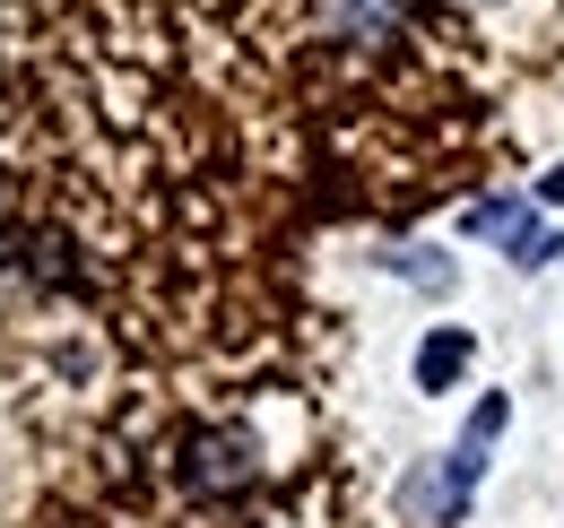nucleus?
<instances>
[{
	"label": "nucleus",
	"instance_id": "f257e3e1",
	"mask_svg": "<svg viewBox=\"0 0 564 528\" xmlns=\"http://www.w3.org/2000/svg\"><path fill=\"white\" fill-rule=\"evenodd\" d=\"M469 234H478V243H503V261H512V268H547L564 252L530 199H478V208H469Z\"/></svg>",
	"mask_w": 564,
	"mask_h": 528
},
{
	"label": "nucleus",
	"instance_id": "f03ea898",
	"mask_svg": "<svg viewBox=\"0 0 564 528\" xmlns=\"http://www.w3.org/2000/svg\"><path fill=\"white\" fill-rule=\"evenodd\" d=\"M192 494H235V485H252V442L243 433H192Z\"/></svg>",
	"mask_w": 564,
	"mask_h": 528
},
{
	"label": "nucleus",
	"instance_id": "7ed1b4c3",
	"mask_svg": "<svg viewBox=\"0 0 564 528\" xmlns=\"http://www.w3.org/2000/svg\"><path fill=\"white\" fill-rule=\"evenodd\" d=\"M469 373V330H434L417 346V391H452Z\"/></svg>",
	"mask_w": 564,
	"mask_h": 528
},
{
	"label": "nucleus",
	"instance_id": "20e7f679",
	"mask_svg": "<svg viewBox=\"0 0 564 528\" xmlns=\"http://www.w3.org/2000/svg\"><path fill=\"white\" fill-rule=\"evenodd\" d=\"M400 9H409V0H356L348 35H356V44H382V35H391V26H400Z\"/></svg>",
	"mask_w": 564,
	"mask_h": 528
},
{
	"label": "nucleus",
	"instance_id": "39448f33",
	"mask_svg": "<svg viewBox=\"0 0 564 528\" xmlns=\"http://www.w3.org/2000/svg\"><path fill=\"white\" fill-rule=\"evenodd\" d=\"M539 199H547V208H564V165L547 174V183H539Z\"/></svg>",
	"mask_w": 564,
	"mask_h": 528
}]
</instances>
